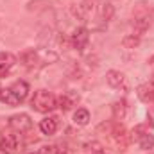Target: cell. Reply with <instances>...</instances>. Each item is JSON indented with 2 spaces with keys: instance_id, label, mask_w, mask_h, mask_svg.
<instances>
[{
  "instance_id": "603a6c76",
  "label": "cell",
  "mask_w": 154,
  "mask_h": 154,
  "mask_svg": "<svg viewBox=\"0 0 154 154\" xmlns=\"http://www.w3.org/2000/svg\"><path fill=\"white\" fill-rule=\"evenodd\" d=\"M97 154H106V152H97Z\"/></svg>"
},
{
  "instance_id": "7402d4cb",
  "label": "cell",
  "mask_w": 154,
  "mask_h": 154,
  "mask_svg": "<svg viewBox=\"0 0 154 154\" xmlns=\"http://www.w3.org/2000/svg\"><path fill=\"white\" fill-rule=\"evenodd\" d=\"M151 66H152V68H154V56H152V57H151Z\"/></svg>"
},
{
  "instance_id": "cb8c5ba5",
  "label": "cell",
  "mask_w": 154,
  "mask_h": 154,
  "mask_svg": "<svg viewBox=\"0 0 154 154\" xmlns=\"http://www.w3.org/2000/svg\"><path fill=\"white\" fill-rule=\"evenodd\" d=\"M31 154H39V152H31Z\"/></svg>"
},
{
  "instance_id": "3957f363",
  "label": "cell",
  "mask_w": 154,
  "mask_h": 154,
  "mask_svg": "<svg viewBox=\"0 0 154 154\" xmlns=\"http://www.w3.org/2000/svg\"><path fill=\"white\" fill-rule=\"evenodd\" d=\"M9 125L16 133H27L32 129V120L27 113H18V115H13L9 118Z\"/></svg>"
},
{
  "instance_id": "52a82bcc",
  "label": "cell",
  "mask_w": 154,
  "mask_h": 154,
  "mask_svg": "<svg viewBox=\"0 0 154 154\" xmlns=\"http://www.w3.org/2000/svg\"><path fill=\"white\" fill-rule=\"evenodd\" d=\"M57 127H59V118H57V116H45V118L39 122V131H41L43 134H47V136L54 134V133L57 131Z\"/></svg>"
},
{
  "instance_id": "ba28073f",
  "label": "cell",
  "mask_w": 154,
  "mask_h": 154,
  "mask_svg": "<svg viewBox=\"0 0 154 154\" xmlns=\"http://www.w3.org/2000/svg\"><path fill=\"white\" fill-rule=\"evenodd\" d=\"M106 82L115 88V90H120V88H125V75L118 70H109L106 74Z\"/></svg>"
},
{
  "instance_id": "9c48e42d",
  "label": "cell",
  "mask_w": 154,
  "mask_h": 154,
  "mask_svg": "<svg viewBox=\"0 0 154 154\" xmlns=\"http://www.w3.org/2000/svg\"><path fill=\"white\" fill-rule=\"evenodd\" d=\"M9 90L14 93V97H16L20 102H23V100L27 99V95H29V84H27L25 81H16L14 84L9 86Z\"/></svg>"
},
{
  "instance_id": "4fadbf2b",
  "label": "cell",
  "mask_w": 154,
  "mask_h": 154,
  "mask_svg": "<svg viewBox=\"0 0 154 154\" xmlns=\"http://www.w3.org/2000/svg\"><path fill=\"white\" fill-rule=\"evenodd\" d=\"M138 97L143 100V102H152L154 100V84H142L138 88Z\"/></svg>"
},
{
  "instance_id": "e0dca14e",
  "label": "cell",
  "mask_w": 154,
  "mask_h": 154,
  "mask_svg": "<svg viewBox=\"0 0 154 154\" xmlns=\"http://www.w3.org/2000/svg\"><path fill=\"white\" fill-rule=\"evenodd\" d=\"M20 59L23 61L25 66H34V65L38 63V54H36L34 48H31V50H25V52L20 56Z\"/></svg>"
},
{
  "instance_id": "44dd1931",
  "label": "cell",
  "mask_w": 154,
  "mask_h": 154,
  "mask_svg": "<svg viewBox=\"0 0 154 154\" xmlns=\"http://www.w3.org/2000/svg\"><path fill=\"white\" fill-rule=\"evenodd\" d=\"M86 147H88V151H93L95 154H97V152H102L100 145H99V143H95V142H93V143H90V145H86Z\"/></svg>"
},
{
  "instance_id": "d4e9b609",
  "label": "cell",
  "mask_w": 154,
  "mask_h": 154,
  "mask_svg": "<svg viewBox=\"0 0 154 154\" xmlns=\"http://www.w3.org/2000/svg\"><path fill=\"white\" fill-rule=\"evenodd\" d=\"M0 91H2V86H0Z\"/></svg>"
},
{
  "instance_id": "7a4b0ae2",
  "label": "cell",
  "mask_w": 154,
  "mask_h": 154,
  "mask_svg": "<svg viewBox=\"0 0 154 154\" xmlns=\"http://www.w3.org/2000/svg\"><path fill=\"white\" fill-rule=\"evenodd\" d=\"M133 16H134V29H133V34L140 38V36L151 27L152 16H151V11L147 9L145 4H138L136 9L133 11Z\"/></svg>"
},
{
  "instance_id": "5b68a950",
  "label": "cell",
  "mask_w": 154,
  "mask_h": 154,
  "mask_svg": "<svg viewBox=\"0 0 154 154\" xmlns=\"http://www.w3.org/2000/svg\"><path fill=\"white\" fill-rule=\"evenodd\" d=\"M20 147V140L16 134H5L0 140V151L5 154H14Z\"/></svg>"
},
{
  "instance_id": "30bf717a",
  "label": "cell",
  "mask_w": 154,
  "mask_h": 154,
  "mask_svg": "<svg viewBox=\"0 0 154 154\" xmlns=\"http://www.w3.org/2000/svg\"><path fill=\"white\" fill-rule=\"evenodd\" d=\"M14 63H16V57L11 52H0V77L5 75Z\"/></svg>"
},
{
  "instance_id": "8fae6325",
  "label": "cell",
  "mask_w": 154,
  "mask_h": 154,
  "mask_svg": "<svg viewBox=\"0 0 154 154\" xmlns=\"http://www.w3.org/2000/svg\"><path fill=\"white\" fill-rule=\"evenodd\" d=\"M111 111H113V118H115L116 122H122V120L125 118V115H127V102H125L124 99L113 102Z\"/></svg>"
},
{
  "instance_id": "9a60e30c",
  "label": "cell",
  "mask_w": 154,
  "mask_h": 154,
  "mask_svg": "<svg viewBox=\"0 0 154 154\" xmlns=\"http://www.w3.org/2000/svg\"><path fill=\"white\" fill-rule=\"evenodd\" d=\"M0 100H2L4 104H7V106H18V104H20V100L14 97V93H13L9 88H2V91H0Z\"/></svg>"
},
{
  "instance_id": "8992f818",
  "label": "cell",
  "mask_w": 154,
  "mask_h": 154,
  "mask_svg": "<svg viewBox=\"0 0 154 154\" xmlns=\"http://www.w3.org/2000/svg\"><path fill=\"white\" fill-rule=\"evenodd\" d=\"M88 41H90L88 29L79 27V29H75V31H74V34H72V45H74V48H77V50H82V48L88 45Z\"/></svg>"
},
{
  "instance_id": "2e32d148",
  "label": "cell",
  "mask_w": 154,
  "mask_h": 154,
  "mask_svg": "<svg viewBox=\"0 0 154 154\" xmlns=\"http://www.w3.org/2000/svg\"><path fill=\"white\" fill-rule=\"evenodd\" d=\"M90 122V111L86 108H79L74 113V124L75 125H88Z\"/></svg>"
},
{
  "instance_id": "6da1fadb",
  "label": "cell",
  "mask_w": 154,
  "mask_h": 154,
  "mask_svg": "<svg viewBox=\"0 0 154 154\" xmlns=\"http://www.w3.org/2000/svg\"><path fill=\"white\" fill-rule=\"evenodd\" d=\"M31 106L38 113H50L57 108V97L48 90H38L31 99Z\"/></svg>"
},
{
  "instance_id": "ac0fdd59",
  "label": "cell",
  "mask_w": 154,
  "mask_h": 154,
  "mask_svg": "<svg viewBox=\"0 0 154 154\" xmlns=\"http://www.w3.org/2000/svg\"><path fill=\"white\" fill-rule=\"evenodd\" d=\"M100 14H102V20H104V22H109V20L113 18V14H115V7H113L109 2H106V4L102 5Z\"/></svg>"
},
{
  "instance_id": "ffe728a7",
  "label": "cell",
  "mask_w": 154,
  "mask_h": 154,
  "mask_svg": "<svg viewBox=\"0 0 154 154\" xmlns=\"http://www.w3.org/2000/svg\"><path fill=\"white\" fill-rule=\"evenodd\" d=\"M39 154H57V147L56 145H43L39 149Z\"/></svg>"
},
{
  "instance_id": "d6986e66",
  "label": "cell",
  "mask_w": 154,
  "mask_h": 154,
  "mask_svg": "<svg viewBox=\"0 0 154 154\" xmlns=\"http://www.w3.org/2000/svg\"><path fill=\"white\" fill-rule=\"evenodd\" d=\"M138 43H140V38H138V36H134V34H129V36H125V38L122 39L124 48H136V47H138Z\"/></svg>"
},
{
  "instance_id": "5bb4252c",
  "label": "cell",
  "mask_w": 154,
  "mask_h": 154,
  "mask_svg": "<svg viewBox=\"0 0 154 154\" xmlns=\"http://www.w3.org/2000/svg\"><path fill=\"white\" fill-rule=\"evenodd\" d=\"M138 145L142 151H151L154 149V134L151 133H142L140 138H138Z\"/></svg>"
},
{
  "instance_id": "7c38bea8",
  "label": "cell",
  "mask_w": 154,
  "mask_h": 154,
  "mask_svg": "<svg viewBox=\"0 0 154 154\" xmlns=\"http://www.w3.org/2000/svg\"><path fill=\"white\" fill-rule=\"evenodd\" d=\"M90 11H93V0H82L77 7H74V14L79 16L81 20H84Z\"/></svg>"
},
{
  "instance_id": "277c9868",
  "label": "cell",
  "mask_w": 154,
  "mask_h": 154,
  "mask_svg": "<svg viewBox=\"0 0 154 154\" xmlns=\"http://www.w3.org/2000/svg\"><path fill=\"white\" fill-rule=\"evenodd\" d=\"M79 100H81V95L74 90H68L57 99V108H61L63 111H68V109H72L74 106L79 104Z\"/></svg>"
}]
</instances>
